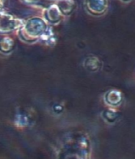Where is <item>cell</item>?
<instances>
[{
	"label": "cell",
	"mask_w": 135,
	"mask_h": 159,
	"mask_svg": "<svg viewBox=\"0 0 135 159\" xmlns=\"http://www.w3.org/2000/svg\"><path fill=\"white\" fill-rule=\"evenodd\" d=\"M47 25L41 19L35 18V19H30L25 27L21 30V35L23 39L26 41H33L36 40L40 34L46 31Z\"/></svg>",
	"instance_id": "6da1fadb"
},
{
	"label": "cell",
	"mask_w": 135,
	"mask_h": 159,
	"mask_svg": "<svg viewBox=\"0 0 135 159\" xmlns=\"http://www.w3.org/2000/svg\"><path fill=\"white\" fill-rule=\"evenodd\" d=\"M86 7L88 13L95 16H100L106 13L108 7L107 1L103 0H94V1H87Z\"/></svg>",
	"instance_id": "7a4b0ae2"
},
{
	"label": "cell",
	"mask_w": 135,
	"mask_h": 159,
	"mask_svg": "<svg viewBox=\"0 0 135 159\" xmlns=\"http://www.w3.org/2000/svg\"><path fill=\"white\" fill-rule=\"evenodd\" d=\"M21 23L22 21L14 19L9 15H2L0 17V30L2 32H10L20 27Z\"/></svg>",
	"instance_id": "3957f363"
},
{
	"label": "cell",
	"mask_w": 135,
	"mask_h": 159,
	"mask_svg": "<svg viewBox=\"0 0 135 159\" xmlns=\"http://www.w3.org/2000/svg\"><path fill=\"white\" fill-rule=\"evenodd\" d=\"M104 102L111 107H118L123 102V94L118 90H110L105 93Z\"/></svg>",
	"instance_id": "277c9868"
},
{
	"label": "cell",
	"mask_w": 135,
	"mask_h": 159,
	"mask_svg": "<svg viewBox=\"0 0 135 159\" xmlns=\"http://www.w3.org/2000/svg\"><path fill=\"white\" fill-rule=\"evenodd\" d=\"M46 19L52 24H57L61 20V12L57 6L52 5L46 11Z\"/></svg>",
	"instance_id": "5b68a950"
},
{
	"label": "cell",
	"mask_w": 135,
	"mask_h": 159,
	"mask_svg": "<svg viewBox=\"0 0 135 159\" xmlns=\"http://www.w3.org/2000/svg\"><path fill=\"white\" fill-rule=\"evenodd\" d=\"M58 3V4L57 5V7L61 12V14H64V15H69L70 14H72L76 7V3L74 1H70V0L59 1Z\"/></svg>",
	"instance_id": "8992f818"
},
{
	"label": "cell",
	"mask_w": 135,
	"mask_h": 159,
	"mask_svg": "<svg viewBox=\"0 0 135 159\" xmlns=\"http://www.w3.org/2000/svg\"><path fill=\"white\" fill-rule=\"evenodd\" d=\"M85 68L91 72H96L99 70L102 67V62L100 61L99 58L97 57H88L85 60L84 62Z\"/></svg>",
	"instance_id": "52a82bcc"
},
{
	"label": "cell",
	"mask_w": 135,
	"mask_h": 159,
	"mask_svg": "<svg viewBox=\"0 0 135 159\" xmlns=\"http://www.w3.org/2000/svg\"><path fill=\"white\" fill-rule=\"evenodd\" d=\"M102 116L104 118L105 121H107L109 123H113L119 119V117L120 116V112L113 108H108L103 111Z\"/></svg>",
	"instance_id": "ba28073f"
},
{
	"label": "cell",
	"mask_w": 135,
	"mask_h": 159,
	"mask_svg": "<svg viewBox=\"0 0 135 159\" xmlns=\"http://www.w3.org/2000/svg\"><path fill=\"white\" fill-rule=\"evenodd\" d=\"M14 41L8 37L0 39V50L3 53H8L13 50Z\"/></svg>",
	"instance_id": "9c48e42d"
}]
</instances>
